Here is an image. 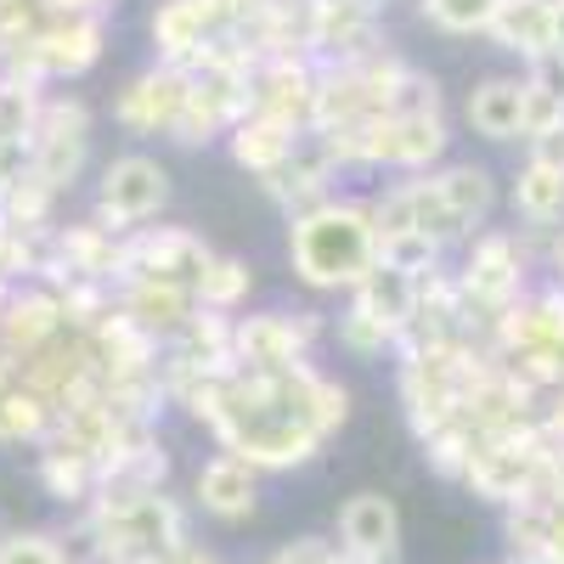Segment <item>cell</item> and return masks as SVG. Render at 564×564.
<instances>
[{"label": "cell", "instance_id": "cell-1", "mask_svg": "<svg viewBox=\"0 0 564 564\" xmlns=\"http://www.w3.org/2000/svg\"><path fill=\"white\" fill-rule=\"evenodd\" d=\"M186 417L215 435V452L243 457L260 475H294V468L316 463L322 446L345 430L350 390L316 361L238 367Z\"/></svg>", "mask_w": 564, "mask_h": 564}, {"label": "cell", "instance_id": "cell-2", "mask_svg": "<svg viewBox=\"0 0 564 564\" xmlns=\"http://www.w3.org/2000/svg\"><path fill=\"white\" fill-rule=\"evenodd\" d=\"M63 542L79 564H159L193 542V508L170 491L90 497Z\"/></svg>", "mask_w": 564, "mask_h": 564}, {"label": "cell", "instance_id": "cell-3", "mask_svg": "<svg viewBox=\"0 0 564 564\" xmlns=\"http://www.w3.org/2000/svg\"><path fill=\"white\" fill-rule=\"evenodd\" d=\"M289 265L311 294H356V282L379 265V220L372 198H327L289 220Z\"/></svg>", "mask_w": 564, "mask_h": 564}, {"label": "cell", "instance_id": "cell-4", "mask_svg": "<svg viewBox=\"0 0 564 564\" xmlns=\"http://www.w3.org/2000/svg\"><path fill=\"white\" fill-rule=\"evenodd\" d=\"M491 367L486 345H441V350H412L395 356V390L412 441H430L435 430L457 423L468 390L480 384V372Z\"/></svg>", "mask_w": 564, "mask_h": 564}, {"label": "cell", "instance_id": "cell-5", "mask_svg": "<svg viewBox=\"0 0 564 564\" xmlns=\"http://www.w3.org/2000/svg\"><path fill=\"white\" fill-rule=\"evenodd\" d=\"M542 238H553V231L486 226L480 238H468V254L457 265V289H463L468 316L480 322V334H491V322L531 294V254H536Z\"/></svg>", "mask_w": 564, "mask_h": 564}, {"label": "cell", "instance_id": "cell-6", "mask_svg": "<svg viewBox=\"0 0 564 564\" xmlns=\"http://www.w3.org/2000/svg\"><path fill=\"white\" fill-rule=\"evenodd\" d=\"M108 52V18H63V12H45V23L7 52L0 74L12 79H29V85H52V79H79L102 63Z\"/></svg>", "mask_w": 564, "mask_h": 564}, {"label": "cell", "instance_id": "cell-7", "mask_svg": "<svg viewBox=\"0 0 564 564\" xmlns=\"http://www.w3.org/2000/svg\"><path fill=\"white\" fill-rule=\"evenodd\" d=\"M406 68L412 63L401 52H390V45L372 57H356V63H322L311 130H339V124H356L367 113H390Z\"/></svg>", "mask_w": 564, "mask_h": 564}, {"label": "cell", "instance_id": "cell-8", "mask_svg": "<svg viewBox=\"0 0 564 564\" xmlns=\"http://www.w3.org/2000/svg\"><path fill=\"white\" fill-rule=\"evenodd\" d=\"M209 243L198 238L193 226H135L119 238V271H113V289H193L209 265Z\"/></svg>", "mask_w": 564, "mask_h": 564}, {"label": "cell", "instance_id": "cell-9", "mask_svg": "<svg viewBox=\"0 0 564 564\" xmlns=\"http://www.w3.org/2000/svg\"><path fill=\"white\" fill-rule=\"evenodd\" d=\"M536 475H542V417L520 423V430H502V435H480L463 486L475 491L480 502L508 513V508L531 502Z\"/></svg>", "mask_w": 564, "mask_h": 564}, {"label": "cell", "instance_id": "cell-10", "mask_svg": "<svg viewBox=\"0 0 564 564\" xmlns=\"http://www.w3.org/2000/svg\"><path fill=\"white\" fill-rule=\"evenodd\" d=\"M90 164V108L79 97H45L34 119V148H29V175L45 193H68Z\"/></svg>", "mask_w": 564, "mask_h": 564}, {"label": "cell", "instance_id": "cell-11", "mask_svg": "<svg viewBox=\"0 0 564 564\" xmlns=\"http://www.w3.org/2000/svg\"><path fill=\"white\" fill-rule=\"evenodd\" d=\"M170 204V170L153 159V153H119L102 164V181H97V215L108 231H135V226H148L159 220Z\"/></svg>", "mask_w": 564, "mask_h": 564}, {"label": "cell", "instance_id": "cell-12", "mask_svg": "<svg viewBox=\"0 0 564 564\" xmlns=\"http://www.w3.org/2000/svg\"><path fill=\"white\" fill-rule=\"evenodd\" d=\"M322 334V311H249L238 316V367H300Z\"/></svg>", "mask_w": 564, "mask_h": 564}, {"label": "cell", "instance_id": "cell-13", "mask_svg": "<svg viewBox=\"0 0 564 564\" xmlns=\"http://www.w3.org/2000/svg\"><path fill=\"white\" fill-rule=\"evenodd\" d=\"M486 350L497 361H508V356H553L564 367V289H553V282H547V289L525 294L520 305H508L491 322Z\"/></svg>", "mask_w": 564, "mask_h": 564}, {"label": "cell", "instance_id": "cell-14", "mask_svg": "<svg viewBox=\"0 0 564 564\" xmlns=\"http://www.w3.org/2000/svg\"><path fill=\"white\" fill-rule=\"evenodd\" d=\"M316 85H322V63L305 52H282V57H260L254 79H249V113L282 119L294 130H311L316 113Z\"/></svg>", "mask_w": 564, "mask_h": 564}, {"label": "cell", "instance_id": "cell-15", "mask_svg": "<svg viewBox=\"0 0 564 564\" xmlns=\"http://www.w3.org/2000/svg\"><path fill=\"white\" fill-rule=\"evenodd\" d=\"M186 90H193L186 68H170V63L141 68L113 97V124L124 135H170L175 119H181V108H186Z\"/></svg>", "mask_w": 564, "mask_h": 564}, {"label": "cell", "instance_id": "cell-16", "mask_svg": "<svg viewBox=\"0 0 564 564\" xmlns=\"http://www.w3.org/2000/svg\"><path fill=\"white\" fill-rule=\"evenodd\" d=\"M90 350H97L102 384H135V379H159V356L164 345L148 334L141 322H130L119 305L90 327Z\"/></svg>", "mask_w": 564, "mask_h": 564}, {"label": "cell", "instance_id": "cell-17", "mask_svg": "<svg viewBox=\"0 0 564 564\" xmlns=\"http://www.w3.org/2000/svg\"><path fill=\"white\" fill-rule=\"evenodd\" d=\"M260 468H249L243 457H231V452H215L198 463V475H193V508H204L209 520L220 525H243L254 520V508H260Z\"/></svg>", "mask_w": 564, "mask_h": 564}, {"label": "cell", "instance_id": "cell-18", "mask_svg": "<svg viewBox=\"0 0 564 564\" xmlns=\"http://www.w3.org/2000/svg\"><path fill=\"white\" fill-rule=\"evenodd\" d=\"M119 271V231H108L97 215L85 220H68L52 231V265H45V289H57L68 276H97V282H113Z\"/></svg>", "mask_w": 564, "mask_h": 564}, {"label": "cell", "instance_id": "cell-19", "mask_svg": "<svg viewBox=\"0 0 564 564\" xmlns=\"http://www.w3.org/2000/svg\"><path fill=\"white\" fill-rule=\"evenodd\" d=\"M334 542L350 558H401V508L384 491H356L339 502Z\"/></svg>", "mask_w": 564, "mask_h": 564}, {"label": "cell", "instance_id": "cell-20", "mask_svg": "<svg viewBox=\"0 0 564 564\" xmlns=\"http://www.w3.org/2000/svg\"><path fill=\"white\" fill-rule=\"evenodd\" d=\"M148 34H153L159 63L186 68V63H193V57L204 52V45H209V40H220V34H226V23H220V0H159Z\"/></svg>", "mask_w": 564, "mask_h": 564}, {"label": "cell", "instance_id": "cell-21", "mask_svg": "<svg viewBox=\"0 0 564 564\" xmlns=\"http://www.w3.org/2000/svg\"><path fill=\"white\" fill-rule=\"evenodd\" d=\"M63 327H68L63 300H57V289H45V282H18L7 294V305H0V345H7L12 361L34 356L40 345H52Z\"/></svg>", "mask_w": 564, "mask_h": 564}, {"label": "cell", "instance_id": "cell-22", "mask_svg": "<svg viewBox=\"0 0 564 564\" xmlns=\"http://www.w3.org/2000/svg\"><path fill=\"white\" fill-rule=\"evenodd\" d=\"M334 181H339L334 153H327L316 135H305V148H300L289 164H282V170H271V175L260 181V193L294 220V215H305V209H316V204L334 198Z\"/></svg>", "mask_w": 564, "mask_h": 564}, {"label": "cell", "instance_id": "cell-23", "mask_svg": "<svg viewBox=\"0 0 564 564\" xmlns=\"http://www.w3.org/2000/svg\"><path fill=\"white\" fill-rule=\"evenodd\" d=\"M486 40L497 45V52H513L525 68L558 63V45H553V0H497V18H491Z\"/></svg>", "mask_w": 564, "mask_h": 564}, {"label": "cell", "instance_id": "cell-24", "mask_svg": "<svg viewBox=\"0 0 564 564\" xmlns=\"http://www.w3.org/2000/svg\"><path fill=\"white\" fill-rule=\"evenodd\" d=\"M305 135L311 130H294V124L265 119V113H243L238 124H231V135H226V153H231V164H238V170H249L254 181H265L271 170H282L305 148Z\"/></svg>", "mask_w": 564, "mask_h": 564}, {"label": "cell", "instance_id": "cell-25", "mask_svg": "<svg viewBox=\"0 0 564 564\" xmlns=\"http://www.w3.org/2000/svg\"><path fill=\"white\" fill-rule=\"evenodd\" d=\"M463 119L486 141H525V74H486L468 90Z\"/></svg>", "mask_w": 564, "mask_h": 564}, {"label": "cell", "instance_id": "cell-26", "mask_svg": "<svg viewBox=\"0 0 564 564\" xmlns=\"http://www.w3.org/2000/svg\"><path fill=\"white\" fill-rule=\"evenodd\" d=\"M34 480H40V491L52 502L79 513L90 497H97V486H102V463L74 452V446H63V441H40L34 446Z\"/></svg>", "mask_w": 564, "mask_h": 564}, {"label": "cell", "instance_id": "cell-27", "mask_svg": "<svg viewBox=\"0 0 564 564\" xmlns=\"http://www.w3.org/2000/svg\"><path fill=\"white\" fill-rule=\"evenodd\" d=\"M435 186H441L446 209L457 215L463 238H480V231L491 226V215H497V175L486 164H468V159L441 164L435 170Z\"/></svg>", "mask_w": 564, "mask_h": 564}, {"label": "cell", "instance_id": "cell-28", "mask_svg": "<svg viewBox=\"0 0 564 564\" xmlns=\"http://www.w3.org/2000/svg\"><path fill=\"white\" fill-rule=\"evenodd\" d=\"M52 423H57L52 401H45L12 361L0 372V446H40L52 435Z\"/></svg>", "mask_w": 564, "mask_h": 564}, {"label": "cell", "instance_id": "cell-29", "mask_svg": "<svg viewBox=\"0 0 564 564\" xmlns=\"http://www.w3.org/2000/svg\"><path fill=\"white\" fill-rule=\"evenodd\" d=\"M141 491H170V452L164 441H135L102 457V486L97 497H141Z\"/></svg>", "mask_w": 564, "mask_h": 564}, {"label": "cell", "instance_id": "cell-30", "mask_svg": "<svg viewBox=\"0 0 564 564\" xmlns=\"http://www.w3.org/2000/svg\"><path fill=\"white\" fill-rule=\"evenodd\" d=\"M508 204H513V220H520L525 231H558V220H564V170L525 159L520 175H513V186H508Z\"/></svg>", "mask_w": 564, "mask_h": 564}, {"label": "cell", "instance_id": "cell-31", "mask_svg": "<svg viewBox=\"0 0 564 564\" xmlns=\"http://www.w3.org/2000/svg\"><path fill=\"white\" fill-rule=\"evenodd\" d=\"M350 305H361L379 327H390V334L401 339V327L412 322V311H417V276H406V271H395V265H372L361 282H356V294H350Z\"/></svg>", "mask_w": 564, "mask_h": 564}, {"label": "cell", "instance_id": "cell-32", "mask_svg": "<svg viewBox=\"0 0 564 564\" xmlns=\"http://www.w3.org/2000/svg\"><path fill=\"white\" fill-rule=\"evenodd\" d=\"M119 311L130 322H141L164 345V339H175L181 327L193 322L198 300H193V289H153V282H141V289H119Z\"/></svg>", "mask_w": 564, "mask_h": 564}, {"label": "cell", "instance_id": "cell-33", "mask_svg": "<svg viewBox=\"0 0 564 564\" xmlns=\"http://www.w3.org/2000/svg\"><path fill=\"white\" fill-rule=\"evenodd\" d=\"M249 294H254V271H249V260H238V254H209L204 276L193 282L198 311H220V316H238V311L249 305Z\"/></svg>", "mask_w": 564, "mask_h": 564}, {"label": "cell", "instance_id": "cell-34", "mask_svg": "<svg viewBox=\"0 0 564 564\" xmlns=\"http://www.w3.org/2000/svg\"><path fill=\"white\" fill-rule=\"evenodd\" d=\"M558 124H564V74H558V63L525 68V141H536Z\"/></svg>", "mask_w": 564, "mask_h": 564}, {"label": "cell", "instance_id": "cell-35", "mask_svg": "<svg viewBox=\"0 0 564 564\" xmlns=\"http://www.w3.org/2000/svg\"><path fill=\"white\" fill-rule=\"evenodd\" d=\"M45 97H52V90L0 74V141H34V119H40Z\"/></svg>", "mask_w": 564, "mask_h": 564}, {"label": "cell", "instance_id": "cell-36", "mask_svg": "<svg viewBox=\"0 0 564 564\" xmlns=\"http://www.w3.org/2000/svg\"><path fill=\"white\" fill-rule=\"evenodd\" d=\"M475 441H480V435L457 417V423H446V430H435L430 441H417V446H423V463H430L441 480H457V486H463L468 463H475Z\"/></svg>", "mask_w": 564, "mask_h": 564}, {"label": "cell", "instance_id": "cell-37", "mask_svg": "<svg viewBox=\"0 0 564 564\" xmlns=\"http://www.w3.org/2000/svg\"><path fill=\"white\" fill-rule=\"evenodd\" d=\"M417 12L430 29L452 34V40H468V34H486L491 18H497V0H417Z\"/></svg>", "mask_w": 564, "mask_h": 564}, {"label": "cell", "instance_id": "cell-38", "mask_svg": "<svg viewBox=\"0 0 564 564\" xmlns=\"http://www.w3.org/2000/svg\"><path fill=\"white\" fill-rule=\"evenodd\" d=\"M379 260L406 276H430L446 265V249L435 238H423V231H379Z\"/></svg>", "mask_w": 564, "mask_h": 564}, {"label": "cell", "instance_id": "cell-39", "mask_svg": "<svg viewBox=\"0 0 564 564\" xmlns=\"http://www.w3.org/2000/svg\"><path fill=\"white\" fill-rule=\"evenodd\" d=\"M334 334H339V350L356 356V361H379V356H395V334L390 327H379L361 305H345L339 322H334Z\"/></svg>", "mask_w": 564, "mask_h": 564}, {"label": "cell", "instance_id": "cell-40", "mask_svg": "<svg viewBox=\"0 0 564 564\" xmlns=\"http://www.w3.org/2000/svg\"><path fill=\"white\" fill-rule=\"evenodd\" d=\"M0 564H79V558L57 531H7L0 536Z\"/></svg>", "mask_w": 564, "mask_h": 564}, {"label": "cell", "instance_id": "cell-41", "mask_svg": "<svg viewBox=\"0 0 564 564\" xmlns=\"http://www.w3.org/2000/svg\"><path fill=\"white\" fill-rule=\"evenodd\" d=\"M265 564H339V542H327V536H294V542H282Z\"/></svg>", "mask_w": 564, "mask_h": 564}, {"label": "cell", "instance_id": "cell-42", "mask_svg": "<svg viewBox=\"0 0 564 564\" xmlns=\"http://www.w3.org/2000/svg\"><path fill=\"white\" fill-rule=\"evenodd\" d=\"M525 159H536V164H553V170H564V124L558 130H547V135H536V141H525Z\"/></svg>", "mask_w": 564, "mask_h": 564}, {"label": "cell", "instance_id": "cell-43", "mask_svg": "<svg viewBox=\"0 0 564 564\" xmlns=\"http://www.w3.org/2000/svg\"><path fill=\"white\" fill-rule=\"evenodd\" d=\"M119 0H45V12H63V18H108Z\"/></svg>", "mask_w": 564, "mask_h": 564}, {"label": "cell", "instance_id": "cell-44", "mask_svg": "<svg viewBox=\"0 0 564 564\" xmlns=\"http://www.w3.org/2000/svg\"><path fill=\"white\" fill-rule=\"evenodd\" d=\"M547 564H564V502L547 508Z\"/></svg>", "mask_w": 564, "mask_h": 564}, {"label": "cell", "instance_id": "cell-45", "mask_svg": "<svg viewBox=\"0 0 564 564\" xmlns=\"http://www.w3.org/2000/svg\"><path fill=\"white\" fill-rule=\"evenodd\" d=\"M159 564H220V558H215L204 542H186L181 553H170V558H159Z\"/></svg>", "mask_w": 564, "mask_h": 564}, {"label": "cell", "instance_id": "cell-46", "mask_svg": "<svg viewBox=\"0 0 564 564\" xmlns=\"http://www.w3.org/2000/svg\"><path fill=\"white\" fill-rule=\"evenodd\" d=\"M547 265H553V289H564V226L547 238Z\"/></svg>", "mask_w": 564, "mask_h": 564}, {"label": "cell", "instance_id": "cell-47", "mask_svg": "<svg viewBox=\"0 0 564 564\" xmlns=\"http://www.w3.org/2000/svg\"><path fill=\"white\" fill-rule=\"evenodd\" d=\"M542 423H547V430H558V435H564V384H558V390H553V395L542 401Z\"/></svg>", "mask_w": 564, "mask_h": 564}, {"label": "cell", "instance_id": "cell-48", "mask_svg": "<svg viewBox=\"0 0 564 564\" xmlns=\"http://www.w3.org/2000/svg\"><path fill=\"white\" fill-rule=\"evenodd\" d=\"M553 45H558V57H564V0H553Z\"/></svg>", "mask_w": 564, "mask_h": 564}, {"label": "cell", "instance_id": "cell-49", "mask_svg": "<svg viewBox=\"0 0 564 564\" xmlns=\"http://www.w3.org/2000/svg\"><path fill=\"white\" fill-rule=\"evenodd\" d=\"M339 564H401V558H350V553H339Z\"/></svg>", "mask_w": 564, "mask_h": 564}, {"label": "cell", "instance_id": "cell-50", "mask_svg": "<svg viewBox=\"0 0 564 564\" xmlns=\"http://www.w3.org/2000/svg\"><path fill=\"white\" fill-rule=\"evenodd\" d=\"M502 564H547V558H531V553H508Z\"/></svg>", "mask_w": 564, "mask_h": 564}, {"label": "cell", "instance_id": "cell-51", "mask_svg": "<svg viewBox=\"0 0 564 564\" xmlns=\"http://www.w3.org/2000/svg\"><path fill=\"white\" fill-rule=\"evenodd\" d=\"M18 289V282H7V276H0V305H7V294Z\"/></svg>", "mask_w": 564, "mask_h": 564}, {"label": "cell", "instance_id": "cell-52", "mask_svg": "<svg viewBox=\"0 0 564 564\" xmlns=\"http://www.w3.org/2000/svg\"><path fill=\"white\" fill-rule=\"evenodd\" d=\"M12 367V356H7V345H0V372H7Z\"/></svg>", "mask_w": 564, "mask_h": 564}, {"label": "cell", "instance_id": "cell-53", "mask_svg": "<svg viewBox=\"0 0 564 564\" xmlns=\"http://www.w3.org/2000/svg\"><path fill=\"white\" fill-rule=\"evenodd\" d=\"M558 74H564V57H558Z\"/></svg>", "mask_w": 564, "mask_h": 564}]
</instances>
